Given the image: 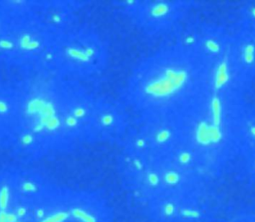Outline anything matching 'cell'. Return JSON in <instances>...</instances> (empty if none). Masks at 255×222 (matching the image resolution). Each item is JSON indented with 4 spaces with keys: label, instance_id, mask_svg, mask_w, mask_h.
Listing matches in <instances>:
<instances>
[{
    "label": "cell",
    "instance_id": "1",
    "mask_svg": "<svg viewBox=\"0 0 255 222\" xmlns=\"http://www.w3.org/2000/svg\"><path fill=\"white\" fill-rule=\"evenodd\" d=\"M16 122L10 151L24 162L93 143L97 94L84 84L38 72L19 76Z\"/></svg>",
    "mask_w": 255,
    "mask_h": 222
},
{
    "label": "cell",
    "instance_id": "2",
    "mask_svg": "<svg viewBox=\"0 0 255 222\" xmlns=\"http://www.w3.org/2000/svg\"><path fill=\"white\" fill-rule=\"evenodd\" d=\"M209 75L205 63L173 41L135 65L120 101L133 121L182 118L204 92Z\"/></svg>",
    "mask_w": 255,
    "mask_h": 222
},
{
    "label": "cell",
    "instance_id": "3",
    "mask_svg": "<svg viewBox=\"0 0 255 222\" xmlns=\"http://www.w3.org/2000/svg\"><path fill=\"white\" fill-rule=\"evenodd\" d=\"M229 55L210 68L208 84L182 117L185 145L206 180L222 175L239 156V125L247 104Z\"/></svg>",
    "mask_w": 255,
    "mask_h": 222
},
{
    "label": "cell",
    "instance_id": "4",
    "mask_svg": "<svg viewBox=\"0 0 255 222\" xmlns=\"http://www.w3.org/2000/svg\"><path fill=\"white\" fill-rule=\"evenodd\" d=\"M56 35L35 0H0V67L19 76L40 72Z\"/></svg>",
    "mask_w": 255,
    "mask_h": 222
},
{
    "label": "cell",
    "instance_id": "5",
    "mask_svg": "<svg viewBox=\"0 0 255 222\" xmlns=\"http://www.w3.org/2000/svg\"><path fill=\"white\" fill-rule=\"evenodd\" d=\"M109 62L106 39L96 27L80 21L55 36L40 72L85 84L100 78Z\"/></svg>",
    "mask_w": 255,
    "mask_h": 222
},
{
    "label": "cell",
    "instance_id": "6",
    "mask_svg": "<svg viewBox=\"0 0 255 222\" xmlns=\"http://www.w3.org/2000/svg\"><path fill=\"white\" fill-rule=\"evenodd\" d=\"M107 197L99 190L51 183L36 201L32 222H114Z\"/></svg>",
    "mask_w": 255,
    "mask_h": 222
},
{
    "label": "cell",
    "instance_id": "7",
    "mask_svg": "<svg viewBox=\"0 0 255 222\" xmlns=\"http://www.w3.org/2000/svg\"><path fill=\"white\" fill-rule=\"evenodd\" d=\"M116 9L135 30L157 38L176 33L196 7L193 0H121Z\"/></svg>",
    "mask_w": 255,
    "mask_h": 222
},
{
    "label": "cell",
    "instance_id": "8",
    "mask_svg": "<svg viewBox=\"0 0 255 222\" xmlns=\"http://www.w3.org/2000/svg\"><path fill=\"white\" fill-rule=\"evenodd\" d=\"M174 41L190 50L211 68L229 55L231 30L216 23L197 21L182 25L176 32Z\"/></svg>",
    "mask_w": 255,
    "mask_h": 222
},
{
    "label": "cell",
    "instance_id": "9",
    "mask_svg": "<svg viewBox=\"0 0 255 222\" xmlns=\"http://www.w3.org/2000/svg\"><path fill=\"white\" fill-rule=\"evenodd\" d=\"M132 124L131 113L120 100L97 94L92 116L93 143L121 145Z\"/></svg>",
    "mask_w": 255,
    "mask_h": 222
},
{
    "label": "cell",
    "instance_id": "10",
    "mask_svg": "<svg viewBox=\"0 0 255 222\" xmlns=\"http://www.w3.org/2000/svg\"><path fill=\"white\" fill-rule=\"evenodd\" d=\"M141 209L150 222H214L203 195H165Z\"/></svg>",
    "mask_w": 255,
    "mask_h": 222
},
{
    "label": "cell",
    "instance_id": "11",
    "mask_svg": "<svg viewBox=\"0 0 255 222\" xmlns=\"http://www.w3.org/2000/svg\"><path fill=\"white\" fill-rule=\"evenodd\" d=\"M39 198L22 187L18 164L0 167V222H32L34 206Z\"/></svg>",
    "mask_w": 255,
    "mask_h": 222
},
{
    "label": "cell",
    "instance_id": "12",
    "mask_svg": "<svg viewBox=\"0 0 255 222\" xmlns=\"http://www.w3.org/2000/svg\"><path fill=\"white\" fill-rule=\"evenodd\" d=\"M229 60L236 80L247 92L255 84V32L231 30Z\"/></svg>",
    "mask_w": 255,
    "mask_h": 222
},
{
    "label": "cell",
    "instance_id": "13",
    "mask_svg": "<svg viewBox=\"0 0 255 222\" xmlns=\"http://www.w3.org/2000/svg\"><path fill=\"white\" fill-rule=\"evenodd\" d=\"M87 3L79 0H35L39 15L56 34L80 22V13Z\"/></svg>",
    "mask_w": 255,
    "mask_h": 222
},
{
    "label": "cell",
    "instance_id": "14",
    "mask_svg": "<svg viewBox=\"0 0 255 222\" xmlns=\"http://www.w3.org/2000/svg\"><path fill=\"white\" fill-rule=\"evenodd\" d=\"M16 89L13 81H0V149L9 150L16 122Z\"/></svg>",
    "mask_w": 255,
    "mask_h": 222
},
{
    "label": "cell",
    "instance_id": "15",
    "mask_svg": "<svg viewBox=\"0 0 255 222\" xmlns=\"http://www.w3.org/2000/svg\"><path fill=\"white\" fill-rule=\"evenodd\" d=\"M238 142L239 155L255 151V104H246L244 108L240 119Z\"/></svg>",
    "mask_w": 255,
    "mask_h": 222
},
{
    "label": "cell",
    "instance_id": "16",
    "mask_svg": "<svg viewBox=\"0 0 255 222\" xmlns=\"http://www.w3.org/2000/svg\"><path fill=\"white\" fill-rule=\"evenodd\" d=\"M234 27L255 32V0L240 5L236 12Z\"/></svg>",
    "mask_w": 255,
    "mask_h": 222
},
{
    "label": "cell",
    "instance_id": "17",
    "mask_svg": "<svg viewBox=\"0 0 255 222\" xmlns=\"http://www.w3.org/2000/svg\"><path fill=\"white\" fill-rule=\"evenodd\" d=\"M237 160L242 179L255 188V151L243 153Z\"/></svg>",
    "mask_w": 255,
    "mask_h": 222
},
{
    "label": "cell",
    "instance_id": "18",
    "mask_svg": "<svg viewBox=\"0 0 255 222\" xmlns=\"http://www.w3.org/2000/svg\"><path fill=\"white\" fill-rule=\"evenodd\" d=\"M226 222H255V209L241 210Z\"/></svg>",
    "mask_w": 255,
    "mask_h": 222
}]
</instances>
